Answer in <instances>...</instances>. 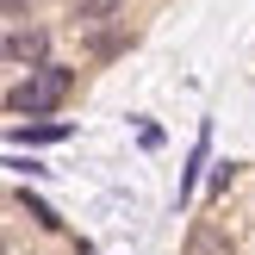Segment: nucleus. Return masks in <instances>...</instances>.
Returning a JSON list of instances; mask_svg holds the SVG:
<instances>
[{"label":"nucleus","instance_id":"nucleus-2","mask_svg":"<svg viewBox=\"0 0 255 255\" xmlns=\"http://www.w3.org/2000/svg\"><path fill=\"white\" fill-rule=\"evenodd\" d=\"M6 137H12L19 149H56V143L75 137V125H69V119H25V125H12Z\"/></svg>","mask_w":255,"mask_h":255},{"label":"nucleus","instance_id":"nucleus-11","mask_svg":"<svg viewBox=\"0 0 255 255\" xmlns=\"http://www.w3.org/2000/svg\"><path fill=\"white\" fill-rule=\"evenodd\" d=\"M75 255H94V243H87V237H81V249H75Z\"/></svg>","mask_w":255,"mask_h":255},{"label":"nucleus","instance_id":"nucleus-4","mask_svg":"<svg viewBox=\"0 0 255 255\" xmlns=\"http://www.w3.org/2000/svg\"><path fill=\"white\" fill-rule=\"evenodd\" d=\"M206 156H212V119L199 125L193 149H187V168H181V199H193V187H199V168H206Z\"/></svg>","mask_w":255,"mask_h":255},{"label":"nucleus","instance_id":"nucleus-7","mask_svg":"<svg viewBox=\"0 0 255 255\" xmlns=\"http://www.w3.org/2000/svg\"><path fill=\"white\" fill-rule=\"evenodd\" d=\"M25 206H31V218H37V231H62V218H56V206H44V199H31V193H25Z\"/></svg>","mask_w":255,"mask_h":255},{"label":"nucleus","instance_id":"nucleus-8","mask_svg":"<svg viewBox=\"0 0 255 255\" xmlns=\"http://www.w3.org/2000/svg\"><path fill=\"white\" fill-rule=\"evenodd\" d=\"M231 181H237V162H218V168H212V181H206V187H212V193H231Z\"/></svg>","mask_w":255,"mask_h":255},{"label":"nucleus","instance_id":"nucleus-5","mask_svg":"<svg viewBox=\"0 0 255 255\" xmlns=\"http://www.w3.org/2000/svg\"><path fill=\"white\" fill-rule=\"evenodd\" d=\"M119 50H131V31H125V25L119 31H87V56L94 62H112Z\"/></svg>","mask_w":255,"mask_h":255},{"label":"nucleus","instance_id":"nucleus-9","mask_svg":"<svg viewBox=\"0 0 255 255\" xmlns=\"http://www.w3.org/2000/svg\"><path fill=\"white\" fill-rule=\"evenodd\" d=\"M6 168H19V174H50V168H44L37 156H6Z\"/></svg>","mask_w":255,"mask_h":255},{"label":"nucleus","instance_id":"nucleus-10","mask_svg":"<svg viewBox=\"0 0 255 255\" xmlns=\"http://www.w3.org/2000/svg\"><path fill=\"white\" fill-rule=\"evenodd\" d=\"M6 12H31V0H0V19H6Z\"/></svg>","mask_w":255,"mask_h":255},{"label":"nucleus","instance_id":"nucleus-1","mask_svg":"<svg viewBox=\"0 0 255 255\" xmlns=\"http://www.w3.org/2000/svg\"><path fill=\"white\" fill-rule=\"evenodd\" d=\"M69 87H75V69H69V62H44V69H31L25 81H12L6 94H0V106L44 119V112H56L62 100H69Z\"/></svg>","mask_w":255,"mask_h":255},{"label":"nucleus","instance_id":"nucleus-6","mask_svg":"<svg viewBox=\"0 0 255 255\" xmlns=\"http://www.w3.org/2000/svg\"><path fill=\"white\" fill-rule=\"evenodd\" d=\"M112 12H119V0H75V25H81V31H94V25H106Z\"/></svg>","mask_w":255,"mask_h":255},{"label":"nucleus","instance_id":"nucleus-3","mask_svg":"<svg viewBox=\"0 0 255 255\" xmlns=\"http://www.w3.org/2000/svg\"><path fill=\"white\" fill-rule=\"evenodd\" d=\"M0 56H12V62H31V69H44V62H50V31H44V25H25V31L0 37Z\"/></svg>","mask_w":255,"mask_h":255}]
</instances>
